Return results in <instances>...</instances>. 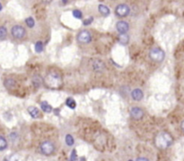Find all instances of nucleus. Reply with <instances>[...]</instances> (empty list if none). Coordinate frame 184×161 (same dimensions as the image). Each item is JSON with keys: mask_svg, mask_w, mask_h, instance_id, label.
<instances>
[{"mask_svg": "<svg viewBox=\"0 0 184 161\" xmlns=\"http://www.w3.org/2000/svg\"><path fill=\"white\" fill-rule=\"evenodd\" d=\"M173 142L172 136L167 132L159 133L155 139V144L157 148L161 149H165L169 148Z\"/></svg>", "mask_w": 184, "mask_h": 161, "instance_id": "f257e3e1", "label": "nucleus"}, {"mask_svg": "<svg viewBox=\"0 0 184 161\" xmlns=\"http://www.w3.org/2000/svg\"><path fill=\"white\" fill-rule=\"evenodd\" d=\"M44 83L47 87L50 89H58L62 85L63 81H62V77H61V75L59 73L56 72H50L45 76Z\"/></svg>", "mask_w": 184, "mask_h": 161, "instance_id": "f03ea898", "label": "nucleus"}, {"mask_svg": "<svg viewBox=\"0 0 184 161\" xmlns=\"http://www.w3.org/2000/svg\"><path fill=\"white\" fill-rule=\"evenodd\" d=\"M149 57L153 61L156 62H162L165 59V52H163L161 48H152L149 52Z\"/></svg>", "mask_w": 184, "mask_h": 161, "instance_id": "7ed1b4c3", "label": "nucleus"}, {"mask_svg": "<svg viewBox=\"0 0 184 161\" xmlns=\"http://www.w3.org/2000/svg\"><path fill=\"white\" fill-rule=\"evenodd\" d=\"M40 151L46 156H49L53 154V152L55 151V146L51 142H49V141L43 142L40 144Z\"/></svg>", "mask_w": 184, "mask_h": 161, "instance_id": "20e7f679", "label": "nucleus"}, {"mask_svg": "<svg viewBox=\"0 0 184 161\" xmlns=\"http://www.w3.org/2000/svg\"><path fill=\"white\" fill-rule=\"evenodd\" d=\"M129 13H130V8L126 4H119V6H117L115 9V14L117 15V16L121 18L128 16Z\"/></svg>", "mask_w": 184, "mask_h": 161, "instance_id": "39448f33", "label": "nucleus"}, {"mask_svg": "<svg viewBox=\"0 0 184 161\" xmlns=\"http://www.w3.org/2000/svg\"><path fill=\"white\" fill-rule=\"evenodd\" d=\"M92 40V35L88 30H81L77 35V41L81 44H88Z\"/></svg>", "mask_w": 184, "mask_h": 161, "instance_id": "423d86ee", "label": "nucleus"}, {"mask_svg": "<svg viewBox=\"0 0 184 161\" xmlns=\"http://www.w3.org/2000/svg\"><path fill=\"white\" fill-rule=\"evenodd\" d=\"M11 33H12L13 37L15 38V39H23L26 34V31H25V29L23 26L15 25L11 29Z\"/></svg>", "mask_w": 184, "mask_h": 161, "instance_id": "0eeeda50", "label": "nucleus"}, {"mask_svg": "<svg viewBox=\"0 0 184 161\" xmlns=\"http://www.w3.org/2000/svg\"><path fill=\"white\" fill-rule=\"evenodd\" d=\"M129 113H130L131 117L135 120H139V119H141V118H143V116H144V111H143L142 108H140V107H138V106L131 107Z\"/></svg>", "mask_w": 184, "mask_h": 161, "instance_id": "6e6552de", "label": "nucleus"}, {"mask_svg": "<svg viewBox=\"0 0 184 161\" xmlns=\"http://www.w3.org/2000/svg\"><path fill=\"white\" fill-rule=\"evenodd\" d=\"M116 28L117 30L119 32V34H126L129 29V25L125 21H119L117 23Z\"/></svg>", "mask_w": 184, "mask_h": 161, "instance_id": "1a4fd4ad", "label": "nucleus"}, {"mask_svg": "<svg viewBox=\"0 0 184 161\" xmlns=\"http://www.w3.org/2000/svg\"><path fill=\"white\" fill-rule=\"evenodd\" d=\"M131 97L132 99L136 100V101H139L143 99V97H144V93L140 89H135L131 92Z\"/></svg>", "mask_w": 184, "mask_h": 161, "instance_id": "9d476101", "label": "nucleus"}, {"mask_svg": "<svg viewBox=\"0 0 184 161\" xmlns=\"http://www.w3.org/2000/svg\"><path fill=\"white\" fill-rule=\"evenodd\" d=\"M98 10H99V12L103 15V16H108L110 13V8L104 5H99L98 6Z\"/></svg>", "mask_w": 184, "mask_h": 161, "instance_id": "9b49d317", "label": "nucleus"}, {"mask_svg": "<svg viewBox=\"0 0 184 161\" xmlns=\"http://www.w3.org/2000/svg\"><path fill=\"white\" fill-rule=\"evenodd\" d=\"M28 112L31 115V116L33 117V118H37V117L40 116V111L35 106H29L28 107Z\"/></svg>", "mask_w": 184, "mask_h": 161, "instance_id": "f8f14e48", "label": "nucleus"}, {"mask_svg": "<svg viewBox=\"0 0 184 161\" xmlns=\"http://www.w3.org/2000/svg\"><path fill=\"white\" fill-rule=\"evenodd\" d=\"M40 107H42V111H44L45 113H50L52 111V106H50L47 101H42L40 103Z\"/></svg>", "mask_w": 184, "mask_h": 161, "instance_id": "ddd939ff", "label": "nucleus"}, {"mask_svg": "<svg viewBox=\"0 0 184 161\" xmlns=\"http://www.w3.org/2000/svg\"><path fill=\"white\" fill-rule=\"evenodd\" d=\"M119 41L122 45H127L129 41V37L127 34H120L119 37Z\"/></svg>", "mask_w": 184, "mask_h": 161, "instance_id": "4468645a", "label": "nucleus"}, {"mask_svg": "<svg viewBox=\"0 0 184 161\" xmlns=\"http://www.w3.org/2000/svg\"><path fill=\"white\" fill-rule=\"evenodd\" d=\"M66 104H67V106L69 107V108H71V109H75V108H76V101H75V100L72 99V98H68V99L67 100V101H66Z\"/></svg>", "mask_w": 184, "mask_h": 161, "instance_id": "2eb2a0df", "label": "nucleus"}, {"mask_svg": "<svg viewBox=\"0 0 184 161\" xmlns=\"http://www.w3.org/2000/svg\"><path fill=\"white\" fill-rule=\"evenodd\" d=\"M7 147V142L5 137L0 136V150H4Z\"/></svg>", "mask_w": 184, "mask_h": 161, "instance_id": "dca6fc26", "label": "nucleus"}, {"mask_svg": "<svg viewBox=\"0 0 184 161\" xmlns=\"http://www.w3.org/2000/svg\"><path fill=\"white\" fill-rule=\"evenodd\" d=\"M34 48H35V51L37 52V53H40L42 50H43V43L42 42V41H37L36 43H35V47H34Z\"/></svg>", "mask_w": 184, "mask_h": 161, "instance_id": "f3484780", "label": "nucleus"}, {"mask_svg": "<svg viewBox=\"0 0 184 161\" xmlns=\"http://www.w3.org/2000/svg\"><path fill=\"white\" fill-rule=\"evenodd\" d=\"M7 35V30L4 26H0V39H3Z\"/></svg>", "mask_w": 184, "mask_h": 161, "instance_id": "a211bd4d", "label": "nucleus"}, {"mask_svg": "<svg viewBox=\"0 0 184 161\" xmlns=\"http://www.w3.org/2000/svg\"><path fill=\"white\" fill-rule=\"evenodd\" d=\"M15 81L13 79H6L5 81V86L6 88H9V89L13 88L15 86Z\"/></svg>", "mask_w": 184, "mask_h": 161, "instance_id": "6ab92c4d", "label": "nucleus"}, {"mask_svg": "<svg viewBox=\"0 0 184 161\" xmlns=\"http://www.w3.org/2000/svg\"><path fill=\"white\" fill-rule=\"evenodd\" d=\"M75 141H74V138L72 135H70V134H67L66 136V143L68 145V146H72L74 144Z\"/></svg>", "mask_w": 184, "mask_h": 161, "instance_id": "aec40b11", "label": "nucleus"}, {"mask_svg": "<svg viewBox=\"0 0 184 161\" xmlns=\"http://www.w3.org/2000/svg\"><path fill=\"white\" fill-rule=\"evenodd\" d=\"M25 23H26V24L29 28H33L35 24V21H34L33 18H32V17H28L25 20Z\"/></svg>", "mask_w": 184, "mask_h": 161, "instance_id": "412c9836", "label": "nucleus"}, {"mask_svg": "<svg viewBox=\"0 0 184 161\" xmlns=\"http://www.w3.org/2000/svg\"><path fill=\"white\" fill-rule=\"evenodd\" d=\"M73 16L76 19H81L82 17H83V14H82V12L80 10H74L73 11Z\"/></svg>", "mask_w": 184, "mask_h": 161, "instance_id": "4be33fe9", "label": "nucleus"}, {"mask_svg": "<svg viewBox=\"0 0 184 161\" xmlns=\"http://www.w3.org/2000/svg\"><path fill=\"white\" fill-rule=\"evenodd\" d=\"M5 161H18V157L16 155H10L5 158Z\"/></svg>", "mask_w": 184, "mask_h": 161, "instance_id": "5701e85b", "label": "nucleus"}, {"mask_svg": "<svg viewBox=\"0 0 184 161\" xmlns=\"http://www.w3.org/2000/svg\"><path fill=\"white\" fill-rule=\"evenodd\" d=\"M77 159V156H76V150L73 149L72 152H71L70 155V161H76Z\"/></svg>", "mask_w": 184, "mask_h": 161, "instance_id": "b1692460", "label": "nucleus"}, {"mask_svg": "<svg viewBox=\"0 0 184 161\" xmlns=\"http://www.w3.org/2000/svg\"><path fill=\"white\" fill-rule=\"evenodd\" d=\"M93 21H94V18L93 17H90L88 19H85V21H84V25H89L90 23H93Z\"/></svg>", "mask_w": 184, "mask_h": 161, "instance_id": "393cba45", "label": "nucleus"}, {"mask_svg": "<svg viewBox=\"0 0 184 161\" xmlns=\"http://www.w3.org/2000/svg\"><path fill=\"white\" fill-rule=\"evenodd\" d=\"M136 161H149L147 158H138Z\"/></svg>", "mask_w": 184, "mask_h": 161, "instance_id": "a878e982", "label": "nucleus"}, {"mask_svg": "<svg viewBox=\"0 0 184 161\" xmlns=\"http://www.w3.org/2000/svg\"><path fill=\"white\" fill-rule=\"evenodd\" d=\"M181 130H182V132L184 133V120L181 122Z\"/></svg>", "mask_w": 184, "mask_h": 161, "instance_id": "bb28decb", "label": "nucleus"}, {"mask_svg": "<svg viewBox=\"0 0 184 161\" xmlns=\"http://www.w3.org/2000/svg\"><path fill=\"white\" fill-rule=\"evenodd\" d=\"M42 1H43L44 3L49 4V3H50V2H52V0H42Z\"/></svg>", "mask_w": 184, "mask_h": 161, "instance_id": "cd10ccee", "label": "nucleus"}, {"mask_svg": "<svg viewBox=\"0 0 184 161\" xmlns=\"http://www.w3.org/2000/svg\"><path fill=\"white\" fill-rule=\"evenodd\" d=\"M67 1H68V0H62V2H63L64 4H67Z\"/></svg>", "mask_w": 184, "mask_h": 161, "instance_id": "c85d7f7f", "label": "nucleus"}, {"mask_svg": "<svg viewBox=\"0 0 184 161\" xmlns=\"http://www.w3.org/2000/svg\"><path fill=\"white\" fill-rule=\"evenodd\" d=\"M80 159H81L80 161H85V158H81Z\"/></svg>", "mask_w": 184, "mask_h": 161, "instance_id": "c756f323", "label": "nucleus"}, {"mask_svg": "<svg viewBox=\"0 0 184 161\" xmlns=\"http://www.w3.org/2000/svg\"><path fill=\"white\" fill-rule=\"evenodd\" d=\"M2 10V5H1V3H0V11Z\"/></svg>", "mask_w": 184, "mask_h": 161, "instance_id": "7c9ffc66", "label": "nucleus"}, {"mask_svg": "<svg viewBox=\"0 0 184 161\" xmlns=\"http://www.w3.org/2000/svg\"><path fill=\"white\" fill-rule=\"evenodd\" d=\"M128 161H132V160H128Z\"/></svg>", "mask_w": 184, "mask_h": 161, "instance_id": "2f4dec72", "label": "nucleus"}]
</instances>
